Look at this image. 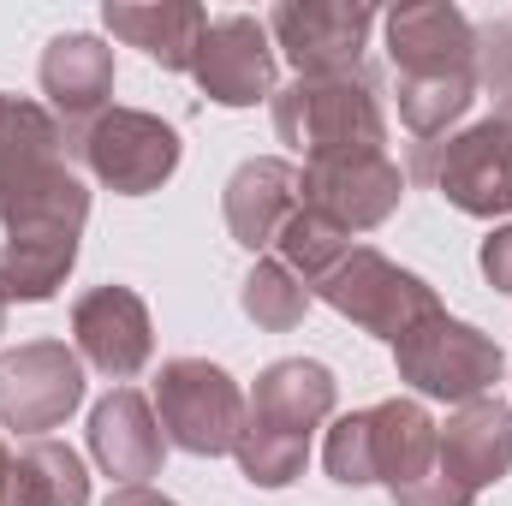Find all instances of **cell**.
<instances>
[{
    "label": "cell",
    "mask_w": 512,
    "mask_h": 506,
    "mask_svg": "<svg viewBox=\"0 0 512 506\" xmlns=\"http://www.w3.org/2000/svg\"><path fill=\"white\" fill-rule=\"evenodd\" d=\"M495 120H501V126L512 131V96H501V102H495Z\"/></svg>",
    "instance_id": "d6a6232c"
},
{
    "label": "cell",
    "mask_w": 512,
    "mask_h": 506,
    "mask_svg": "<svg viewBox=\"0 0 512 506\" xmlns=\"http://www.w3.org/2000/svg\"><path fill=\"white\" fill-rule=\"evenodd\" d=\"M72 149L84 155V167L96 173V185H108L114 197H149L179 173V131L167 126L161 114L143 108H108L90 126L72 137Z\"/></svg>",
    "instance_id": "5b68a950"
},
{
    "label": "cell",
    "mask_w": 512,
    "mask_h": 506,
    "mask_svg": "<svg viewBox=\"0 0 512 506\" xmlns=\"http://www.w3.org/2000/svg\"><path fill=\"white\" fill-rule=\"evenodd\" d=\"M393 370H399V381H405L417 399L471 405V399H489L495 381L507 376V352H501L483 328H471V322L435 310L429 322H417V328L393 346Z\"/></svg>",
    "instance_id": "277c9868"
},
{
    "label": "cell",
    "mask_w": 512,
    "mask_h": 506,
    "mask_svg": "<svg viewBox=\"0 0 512 506\" xmlns=\"http://www.w3.org/2000/svg\"><path fill=\"white\" fill-rule=\"evenodd\" d=\"M477 90L512 96V18L477 30Z\"/></svg>",
    "instance_id": "83f0119b"
},
{
    "label": "cell",
    "mask_w": 512,
    "mask_h": 506,
    "mask_svg": "<svg viewBox=\"0 0 512 506\" xmlns=\"http://www.w3.org/2000/svg\"><path fill=\"white\" fill-rule=\"evenodd\" d=\"M221 209H227V233L245 245V251H274L280 227L304 209V173L280 155H251L233 167L227 191H221Z\"/></svg>",
    "instance_id": "4fadbf2b"
},
{
    "label": "cell",
    "mask_w": 512,
    "mask_h": 506,
    "mask_svg": "<svg viewBox=\"0 0 512 506\" xmlns=\"http://www.w3.org/2000/svg\"><path fill=\"white\" fill-rule=\"evenodd\" d=\"M274 251H280V262L316 292V280L340 262V256L352 251V233H340L328 215H316V209H298L286 227H280V239H274Z\"/></svg>",
    "instance_id": "d4e9b609"
},
{
    "label": "cell",
    "mask_w": 512,
    "mask_h": 506,
    "mask_svg": "<svg viewBox=\"0 0 512 506\" xmlns=\"http://www.w3.org/2000/svg\"><path fill=\"white\" fill-rule=\"evenodd\" d=\"M304 173V209L328 215L340 233H376L405 197V173L393 155H358V161H310Z\"/></svg>",
    "instance_id": "8fae6325"
},
{
    "label": "cell",
    "mask_w": 512,
    "mask_h": 506,
    "mask_svg": "<svg viewBox=\"0 0 512 506\" xmlns=\"http://www.w3.org/2000/svg\"><path fill=\"white\" fill-rule=\"evenodd\" d=\"M245 399H251V411H245L251 423L310 441V429H322V423L334 417L340 381H334L328 364H316V358H280V364H268V370L256 376V387Z\"/></svg>",
    "instance_id": "e0dca14e"
},
{
    "label": "cell",
    "mask_w": 512,
    "mask_h": 506,
    "mask_svg": "<svg viewBox=\"0 0 512 506\" xmlns=\"http://www.w3.org/2000/svg\"><path fill=\"white\" fill-rule=\"evenodd\" d=\"M382 24H387V54H393L399 78L477 72V24L453 0H405Z\"/></svg>",
    "instance_id": "7c38bea8"
},
{
    "label": "cell",
    "mask_w": 512,
    "mask_h": 506,
    "mask_svg": "<svg viewBox=\"0 0 512 506\" xmlns=\"http://www.w3.org/2000/svg\"><path fill=\"white\" fill-rule=\"evenodd\" d=\"M477 262H483V280H489L495 292H512V221L489 227V239H483Z\"/></svg>",
    "instance_id": "f546056e"
},
{
    "label": "cell",
    "mask_w": 512,
    "mask_h": 506,
    "mask_svg": "<svg viewBox=\"0 0 512 506\" xmlns=\"http://www.w3.org/2000/svg\"><path fill=\"white\" fill-rule=\"evenodd\" d=\"M102 506H179V501H167V495L149 489V483H126V489H114Z\"/></svg>",
    "instance_id": "4dcf8cb0"
},
{
    "label": "cell",
    "mask_w": 512,
    "mask_h": 506,
    "mask_svg": "<svg viewBox=\"0 0 512 506\" xmlns=\"http://www.w3.org/2000/svg\"><path fill=\"white\" fill-rule=\"evenodd\" d=\"M370 30H376V6H364V0H280L268 12L274 54H286L298 66V78L364 72Z\"/></svg>",
    "instance_id": "8992f818"
},
{
    "label": "cell",
    "mask_w": 512,
    "mask_h": 506,
    "mask_svg": "<svg viewBox=\"0 0 512 506\" xmlns=\"http://www.w3.org/2000/svg\"><path fill=\"white\" fill-rule=\"evenodd\" d=\"M12 465H18V453H12L6 435H0V506H12Z\"/></svg>",
    "instance_id": "1f68e13d"
},
{
    "label": "cell",
    "mask_w": 512,
    "mask_h": 506,
    "mask_svg": "<svg viewBox=\"0 0 512 506\" xmlns=\"http://www.w3.org/2000/svg\"><path fill=\"white\" fill-rule=\"evenodd\" d=\"M84 405V358L66 340H24L0 352V429L48 435Z\"/></svg>",
    "instance_id": "52a82bcc"
},
{
    "label": "cell",
    "mask_w": 512,
    "mask_h": 506,
    "mask_svg": "<svg viewBox=\"0 0 512 506\" xmlns=\"http://www.w3.org/2000/svg\"><path fill=\"white\" fill-rule=\"evenodd\" d=\"M435 471H447L471 495L512 477V405H501L495 393L471 399V405H453V417L441 423Z\"/></svg>",
    "instance_id": "2e32d148"
},
{
    "label": "cell",
    "mask_w": 512,
    "mask_h": 506,
    "mask_svg": "<svg viewBox=\"0 0 512 506\" xmlns=\"http://www.w3.org/2000/svg\"><path fill=\"white\" fill-rule=\"evenodd\" d=\"M30 149H72L66 143V126L42 102H24V96H6L0 90V161H18Z\"/></svg>",
    "instance_id": "4316f807"
},
{
    "label": "cell",
    "mask_w": 512,
    "mask_h": 506,
    "mask_svg": "<svg viewBox=\"0 0 512 506\" xmlns=\"http://www.w3.org/2000/svg\"><path fill=\"white\" fill-rule=\"evenodd\" d=\"M274 137L310 161H358L387 155V108L370 72L340 78H292L274 90Z\"/></svg>",
    "instance_id": "6da1fadb"
},
{
    "label": "cell",
    "mask_w": 512,
    "mask_h": 506,
    "mask_svg": "<svg viewBox=\"0 0 512 506\" xmlns=\"http://www.w3.org/2000/svg\"><path fill=\"white\" fill-rule=\"evenodd\" d=\"M161 453H167V435L155 423L149 393L114 387L108 399H96V411H90V459L102 465V477H114L120 489L149 483V477H161Z\"/></svg>",
    "instance_id": "9a60e30c"
},
{
    "label": "cell",
    "mask_w": 512,
    "mask_h": 506,
    "mask_svg": "<svg viewBox=\"0 0 512 506\" xmlns=\"http://www.w3.org/2000/svg\"><path fill=\"white\" fill-rule=\"evenodd\" d=\"M0 334H6V304H0Z\"/></svg>",
    "instance_id": "836d02e7"
},
{
    "label": "cell",
    "mask_w": 512,
    "mask_h": 506,
    "mask_svg": "<svg viewBox=\"0 0 512 506\" xmlns=\"http://www.w3.org/2000/svg\"><path fill=\"white\" fill-rule=\"evenodd\" d=\"M12 506H90V471L66 441L36 435L18 447L12 465Z\"/></svg>",
    "instance_id": "44dd1931"
},
{
    "label": "cell",
    "mask_w": 512,
    "mask_h": 506,
    "mask_svg": "<svg viewBox=\"0 0 512 506\" xmlns=\"http://www.w3.org/2000/svg\"><path fill=\"white\" fill-rule=\"evenodd\" d=\"M149 405H155V423H161L167 447H179L191 459L233 453L239 429H245V411H251L245 387L209 358H167Z\"/></svg>",
    "instance_id": "7a4b0ae2"
},
{
    "label": "cell",
    "mask_w": 512,
    "mask_h": 506,
    "mask_svg": "<svg viewBox=\"0 0 512 506\" xmlns=\"http://www.w3.org/2000/svg\"><path fill=\"white\" fill-rule=\"evenodd\" d=\"M233 459H239V471H245L251 489H292V483L304 477V465H310V441L280 435V429H262V423L245 417Z\"/></svg>",
    "instance_id": "cb8c5ba5"
},
{
    "label": "cell",
    "mask_w": 512,
    "mask_h": 506,
    "mask_svg": "<svg viewBox=\"0 0 512 506\" xmlns=\"http://www.w3.org/2000/svg\"><path fill=\"white\" fill-rule=\"evenodd\" d=\"M477 102V72H447V78H399V120L417 143H435L459 126Z\"/></svg>",
    "instance_id": "7402d4cb"
},
{
    "label": "cell",
    "mask_w": 512,
    "mask_h": 506,
    "mask_svg": "<svg viewBox=\"0 0 512 506\" xmlns=\"http://www.w3.org/2000/svg\"><path fill=\"white\" fill-rule=\"evenodd\" d=\"M435 447H441V423L423 411V399L393 393L370 405V453H376V483L387 495L423 483L435 471Z\"/></svg>",
    "instance_id": "d6986e66"
},
{
    "label": "cell",
    "mask_w": 512,
    "mask_h": 506,
    "mask_svg": "<svg viewBox=\"0 0 512 506\" xmlns=\"http://www.w3.org/2000/svg\"><path fill=\"white\" fill-rule=\"evenodd\" d=\"M197 90L215 108H256L274 102V36L251 12H221L209 18V36L191 66Z\"/></svg>",
    "instance_id": "9c48e42d"
},
{
    "label": "cell",
    "mask_w": 512,
    "mask_h": 506,
    "mask_svg": "<svg viewBox=\"0 0 512 506\" xmlns=\"http://www.w3.org/2000/svg\"><path fill=\"white\" fill-rule=\"evenodd\" d=\"M471 501H477V495H471V489H459L447 471H429L423 483H411V489H399V495H393V506H471Z\"/></svg>",
    "instance_id": "f1b7e54d"
},
{
    "label": "cell",
    "mask_w": 512,
    "mask_h": 506,
    "mask_svg": "<svg viewBox=\"0 0 512 506\" xmlns=\"http://www.w3.org/2000/svg\"><path fill=\"white\" fill-rule=\"evenodd\" d=\"M429 173H435V191L459 215H477V221L512 215V131L495 114L453 131L441 143V155L429 161Z\"/></svg>",
    "instance_id": "ba28073f"
},
{
    "label": "cell",
    "mask_w": 512,
    "mask_h": 506,
    "mask_svg": "<svg viewBox=\"0 0 512 506\" xmlns=\"http://www.w3.org/2000/svg\"><path fill=\"white\" fill-rule=\"evenodd\" d=\"M239 304H245V316H251L256 328L292 334L304 322V310H310V286L280 256H256V268L245 274V286H239Z\"/></svg>",
    "instance_id": "603a6c76"
},
{
    "label": "cell",
    "mask_w": 512,
    "mask_h": 506,
    "mask_svg": "<svg viewBox=\"0 0 512 506\" xmlns=\"http://www.w3.org/2000/svg\"><path fill=\"white\" fill-rule=\"evenodd\" d=\"M102 24L126 42L143 48L161 72H191L197 66V48L209 36V12L197 0H108L102 6Z\"/></svg>",
    "instance_id": "ac0fdd59"
},
{
    "label": "cell",
    "mask_w": 512,
    "mask_h": 506,
    "mask_svg": "<svg viewBox=\"0 0 512 506\" xmlns=\"http://www.w3.org/2000/svg\"><path fill=\"white\" fill-rule=\"evenodd\" d=\"M72 346L78 358L108 381H131L155 358V322L149 304L131 286H90L72 304Z\"/></svg>",
    "instance_id": "30bf717a"
},
{
    "label": "cell",
    "mask_w": 512,
    "mask_h": 506,
    "mask_svg": "<svg viewBox=\"0 0 512 506\" xmlns=\"http://www.w3.org/2000/svg\"><path fill=\"white\" fill-rule=\"evenodd\" d=\"M84 233H18L0 239V304H48L78 268Z\"/></svg>",
    "instance_id": "ffe728a7"
},
{
    "label": "cell",
    "mask_w": 512,
    "mask_h": 506,
    "mask_svg": "<svg viewBox=\"0 0 512 506\" xmlns=\"http://www.w3.org/2000/svg\"><path fill=\"white\" fill-rule=\"evenodd\" d=\"M322 465L340 489H370L376 483V453H370V411H346L334 417L328 441H322Z\"/></svg>",
    "instance_id": "484cf974"
},
{
    "label": "cell",
    "mask_w": 512,
    "mask_h": 506,
    "mask_svg": "<svg viewBox=\"0 0 512 506\" xmlns=\"http://www.w3.org/2000/svg\"><path fill=\"white\" fill-rule=\"evenodd\" d=\"M316 298H322L328 310H340L352 328L387 340V346H399L417 322H429V316L441 310L435 286H429L423 274L399 268V262L382 256L376 245H352V251L316 280Z\"/></svg>",
    "instance_id": "3957f363"
},
{
    "label": "cell",
    "mask_w": 512,
    "mask_h": 506,
    "mask_svg": "<svg viewBox=\"0 0 512 506\" xmlns=\"http://www.w3.org/2000/svg\"><path fill=\"white\" fill-rule=\"evenodd\" d=\"M42 96L60 126H90L96 114L114 108V48L90 30H66L42 48Z\"/></svg>",
    "instance_id": "5bb4252c"
}]
</instances>
